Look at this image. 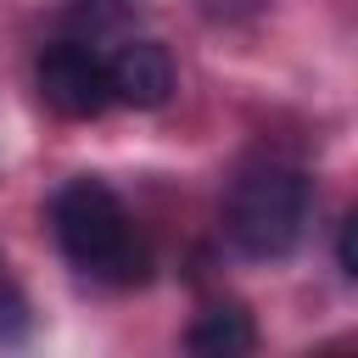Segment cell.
<instances>
[{
	"label": "cell",
	"mask_w": 358,
	"mask_h": 358,
	"mask_svg": "<svg viewBox=\"0 0 358 358\" xmlns=\"http://www.w3.org/2000/svg\"><path fill=\"white\" fill-rule=\"evenodd\" d=\"M50 229H56L62 257L101 285H140L151 274L145 235L134 229L117 190L101 179H67L50 196Z\"/></svg>",
	"instance_id": "6da1fadb"
},
{
	"label": "cell",
	"mask_w": 358,
	"mask_h": 358,
	"mask_svg": "<svg viewBox=\"0 0 358 358\" xmlns=\"http://www.w3.org/2000/svg\"><path fill=\"white\" fill-rule=\"evenodd\" d=\"M308 207H313V190L296 168L252 162V168L235 173V185L224 196V235L235 241V252H246L257 263H274L302 241Z\"/></svg>",
	"instance_id": "7a4b0ae2"
},
{
	"label": "cell",
	"mask_w": 358,
	"mask_h": 358,
	"mask_svg": "<svg viewBox=\"0 0 358 358\" xmlns=\"http://www.w3.org/2000/svg\"><path fill=\"white\" fill-rule=\"evenodd\" d=\"M34 78H39L45 106L62 112V117H101L106 101H112V90H106V56L95 50V39H78V34L45 45Z\"/></svg>",
	"instance_id": "3957f363"
},
{
	"label": "cell",
	"mask_w": 358,
	"mask_h": 358,
	"mask_svg": "<svg viewBox=\"0 0 358 358\" xmlns=\"http://www.w3.org/2000/svg\"><path fill=\"white\" fill-rule=\"evenodd\" d=\"M106 90H112V101L140 106V112L162 106L173 95V62H168V50L157 39H123L106 56Z\"/></svg>",
	"instance_id": "277c9868"
},
{
	"label": "cell",
	"mask_w": 358,
	"mask_h": 358,
	"mask_svg": "<svg viewBox=\"0 0 358 358\" xmlns=\"http://www.w3.org/2000/svg\"><path fill=\"white\" fill-rule=\"evenodd\" d=\"M185 347H190V352H201V358H241V352H252V347H257L252 313H246V308H235V302H218V308H207V313L190 324Z\"/></svg>",
	"instance_id": "5b68a950"
},
{
	"label": "cell",
	"mask_w": 358,
	"mask_h": 358,
	"mask_svg": "<svg viewBox=\"0 0 358 358\" xmlns=\"http://www.w3.org/2000/svg\"><path fill=\"white\" fill-rule=\"evenodd\" d=\"M62 11H67V22H78V39H95V34L123 28V17L134 11V0H67Z\"/></svg>",
	"instance_id": "8992f818"
},
{
	"label": "cell",
	"mask_w": 358,
	"mask_h": 358,
	"mask_svg": "<svg viewBox=\"0 0 358 358\" xmlns=\"http://www.w3.org/2000/svg\"><path fill=\"white\" fill-rule=\"evenodd\" d=\"M22 330H28V302H22L17 280L0 263V341H22Z\"/></svg>",
	"instance_id": "52a82bcc"
},
{
	"label": "cell",
	"mask_w": 358,
	"mask_h": 358,
	"mask_svg": "<svg viewBox=\"0 0 358 358\" xmlns=\"http://www.w3.org/2000/svg\"><path fill=\"white\" fill-rule=\"evenodd\" d=\"M352 241H358V218L347 213V218H341V235H336V263H341L347 280L358 274V246H352Z\"/></svg>",
	"instance_id": "ba28073f"
}]
</instances>
